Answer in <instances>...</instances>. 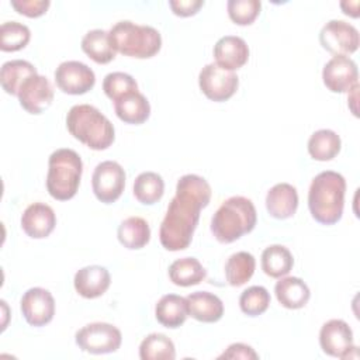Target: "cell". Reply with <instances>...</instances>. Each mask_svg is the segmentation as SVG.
<instances>
[{
    "label": "cell",
    "mask_w": 360,
    "mask_h": 360,
    "mask_svg": "<svg viewBox=\"0 0 360 360\" xmlns=\"http://www.w3.org/2000/svg\"><path fill=\"white\" fill-rule=\"evenodd\" d=\"M211 186L197 174H184L176 186L166 215L160 224L159 240L166 250L177 252L188 248L198 225L200 212L211 200Z\"/></svg>",
    "instance_id": "6da1fadb"
},
{
    "label": "cell",
    "mask_w": 360,
    "mask_h": 360,
    "mask_svg": "<svg viewBox=\"0 0 360 360\" xmlns=\"http://www.w3.org/2000/svg\"><path fill=\"white\" fill-rule=\"evenodd\" d=\"M346 180L333 170L316 174L308 190V208L315 221L323 225L336 224L343 214Z\"/></svg>",
    "instance_id": "7a4b0ae2"
},
{
    "label": "cell",
    "mask_w": 360,
    "mask_h": 360,
    "mask_svg": "<svg viewBox=\"0 0 360 360\" xmlns=\"http://www.w3.org/2000/svg\"><path fill=\"white\" fill-rule=\"evenodd\" d=\"M66 127L73 138L93 150H104L115 138L114 125L90 104L73 105L66 115Z\"/></svg>",
    "instance_id": "3957f363"
},
{
    "label": "cell",
    "mask_w": 360,
    "mask_h": 360,
    "mask_svg": "<svg viewBox=\"0 0 360 360\" xmlns=\"http://www.w3.org/2000/svg\"><path fill=\"white\" fill-rule=\"evenodd\" d=\"M257 214L253 202L242 195L225 200L211 218V232L221 243H232L253 231Z\"/></svg>",
    "instance_id": "277c9868"
},
{
    "label": "cell",
    "mask_w": 360,
    "mask_h": 360,
    "mask_svg": "<svg viewBox=\"0 0 360 360\" xmlns=\"http://www.w3.org/2000/svg\"><path fill=\"white\" fill-rule=\"evenodd\" d=\"M108 38L115 52L138 59L155 56L162 46V37L156 28L128 20L114 24L108 31Z\"/></svg>",
    "instance_id": "5b68a950"
},
{
    "label": "cell",
    "mask_w": 360,
    "mask_h": 360,
    "mask_svg": "<svg viewBox=\"0 0 360 360\" xmlns=\"http://www.w3.org/2000/svg\"><path fill=\"white\" fill-rule=\"evenodd\" d=\"M83 163L80 156L68 148L56 149L48 160L46 188L52 198L66 201L77 193Z\"/></svg>",
    "instance_id": "8992f818"
},
{
    "label": "cell",
    "mask_w": 360,
    "mask_h": 360,
    "mask_svg": "<svg viewBox=\"0 0 360 360\" xmlns=\"http://www.w3.org/2000/svg\"><path fill=\"white\" fill-rule=\"evenodd\" d=\"M76 345L91 354L114 353L120 349L122 335L120 329L107 322H93L76 332Z\"/></svg>",
    "instance_id": "52a82bcc"
},
{
    "label": "cell",
    "mask_w": 360,
    "mask_h": 360,
    "mask_svg": "<svg viewBox=\"0 0 360 360\" xmlns=\"http://www.w3.org/2000/svg\"><path fill=\"white\" fill-rule=\"evenodd\" d=\"M91 187L96 198L104 204L117 201L125 187V172L114 160L98 163L91 176Z\"/></svg>",
    "instance_id": "ba28073f"
},
{
    "label": "cell",
    "mask_w": 360,
    "mask_h": 360,
    "mask_svg": "<svg viewBox=\"0 0 360 360\" xmlns=\"http://www.w3.org/2000/svg\"><path fill=\"white\" fill-rule=\"evenodd\" d=\"M239 84L238 76L217 63L205 65L198 75V86L207 98L221 103L229 100Z\"/></svg>",
    "instance_id": "9c48e42d"
},
{
    "label": "cell",
    "mask_w": 360,
    "mask_h": 360,
    "mask_svg": "<svg viewBox=\"0 0 360 360\" xmlns=\"http://www.w3.org/2000/svg\"><path fill=\"white\" fill-rule=\"evenodd\" d=\"M319 42L323 49L335 56H347L357 51L360 38L357 28L352 24L343 20H330L322 27L319 32Z\"/></svg>",
    "instance_id": "30bf717a"
},
{
    "label": "cell",
    "mask_w": 360,
    "mask_h": 360,
    "mask_svg": "<svg viewBox=\"0 0 360 360\" xmlns=\"http://www.w3.org/2000/svg\"><path fill=\"white\" fill-rule=\"evenodd\" d=\"M56 86L66 94H84L94 87V72L83 62L66 60L55 70Z\"/></svg>",
    "instance_id": "8fae6325"
},
{
    "label": "cell",
    "mask_w": 360,
    "mask_h": 360,
    "mask_svg": "<svg viewBox=\"0 0 360 360\" xmlns=\"http://www.w3.org/2000/svg\"><path fill=\"white\" fill-rule=\"evenodd\" d=\"M319 345L323 353L339 359H349L350 352L357 349L353 345V332L350 326L342 319H330L322 325Z\"/></svg>",
    "instance_id": "7c38bea8"
},
{
    "label": "cell",
    "mask_w": 360,
    "mask_h": 360,
    "mask_svg": "<svg viewBox=\"0 0 360 360\" xmlns=\"http://www.w3.org/2000/svg\"><path fill=\"white\" fill-rule=\"evenodd\" d=\"M25 321L35 328L49 323L55 315V300L52 294L41 287L27 290L20 301Z\"/></svg>",
    "instance_id": "4fadbf2b"
},
{
    "label": "cell",
    "mask_w": 360,
    "mask_h": 360,
    "mask_svg": "<svg viewBox=\"0 0 360 360\" xmlns=\"http://www.w3.org/2000/svg\"><path fill=\"white\" fill-rule=\"evenodd\" d=\"M322 80L332 93L350 91L353 86L359 84L357 65L349 56H333L323 66Z\"/></svg>",
    "instance_id": "5bb4252c"
},
{
    "label": "cell",
    "mask_w": 360,
    "mask_h": 360,
    "mask_svg": "<svg viewBox=\"0 0 360 360\" xmlns=\"http://www.w3.org/2000/svg\"><path fill=\"white\" fill-rule=\"evenodd\" d=\"M20 105L30 114L44 112L53 101V87L51 82L41 75L30 76L18 90Z\"/></svg>",
    "instance_id": "9a60e30c"
},
{
    "label": "cell",
    "mask_w": 360,
    "mask_h": 360,
    "mask_svg": "<svg viewBox=\"0 0 360 360\" xmlns=\"http://www.w3.org/2000/svg\"><path fill=\"white\" fill-rule=\"evenodd\" d=\"M56 225V215L53 210L45 202L30 204L21 215L22 231L34 239L49 236Z\"/></svg>",
    "instance_id": "2e32d148"
},
{
    "label": "cell",
    "mask_w": 360,
    "mask_h": 360,
    "mask_svg": "<svg viewBox=\"0 0 360 360\" xmlns=\"http://www.w3.org/2000/svg\"><path fill=\"white\" fill-rule=\"evenodd\" d=\"M215 63L226 70L233 72L242 68L249 59V48L243 38L225 35L214 45Z\"/></svg>",
    "instance_id": "e0dca14e"
},
{
    "label": "cell",
    "mask_w": 360,
    "mask_h": 360,
    "mask_svg": "<svg viewBox=\"0 0 360 360\" xmlns=\"http://www.w3.org/2000/svg\"><path fill=\"white\" fill-rule=\"evenodd\" d=\"M111 283L110 273L103 266H86L75 274V290L84 298H97L103 295Z\"/></svg>",
    "instance_id": "ac0fdd59"
},
{
    "label": "cell",
    "mask_w": 360,
    "mask_h": 360,
    "mask_svg": "<svg viewBox=\"0 0 360 360\" xmlns=\"http://www.w3.org/2000/svg\"><path fill=\"white\" fill-rule=\"evenodd\" d=\"M298 207L297 188L288 183L273 186L266 195V210L276 219L291 218Z\"/></svg>",
    "instance_id": "d6986e66"
},
{
    "label": "cell",
    "mask_w": 360,
    "mask_h": 360,
    "mask_svg": "<svg viewBox=\"0 0 360 360\" xmlns=\"http://www.w3.org/2000/svg\"><path fill=\"white\" fill-rule=\"evenodd\" d=\"M187 302V312L191 318L205 322V323H212L217 322L222 318L224 315V304L212 292L208 291H195L191 292L186 297Z\"/></svg>",
    "instance_id": "ffe728a7"
},
{
    "label": "cell",
    "mask_w": 360,
    "mask_h": 360,
    "mask_svg": "<svg viewBox=\"0 0 360 360\" xmlns=\"http://www.w3.org/2000/svg\"><path fill=\"white\" fill-rule=\"evenodd\" d=\"M114 111L121 121L138 125L149 118L150 105L142 93L134 90L114 101Z\"/></svg>",
    "instance_id": "44dd1931"
},
{
    "label": "cell",
    "mask_w": 360,
    "mask_h": 360,
    "mask_svg": "<svg viewBox=\"0 0 360 360\" xmlns=\"http://www.w3.org/2000/svg\"><path fill=\"white\" fill-rule=\"evenodd\" d=\"M155 316L166 328L174 329L181 326L188 316L186 298L177 294L163 295L155 305Z\"/></svg>",
    "instance_id": "7402d4cb"
},
{
    "label": "cell",
    "mask_w": 360,
    "mask_h": 360,
    "mask_svg": "<svg viewBox=\"0 0 360 360\" xmlns=\"http://www.w3.org/2000/svg\"><path fill=\"white\" fill-rule=\"evenodd\" d=\"M277 301L288 309H300L307 305L311 297L308 285L298 277H284L274 287Z\"/></svg>",
    "instance_id": "603a6c76"
},
{
    "label": "cell",
    "mask_w": 360,
    "mask_h": 360,
    "mask_svg": "<svg viewBox=\"0 0 360 360\" xmlns=\"http://www.w3.org/2000/svg\"><path fill=\"white\" fill-rule=\"evenodd\" d=\"M117 236L124 248L136 250L148 245L150 239V228L143 218L128 217L120 224Z\"/></svg>",
    "instance_id": "cb8c5ba5"
},
{
    "label": "cell",
    "mask_w": 360,
    "mask_h": 360,
    "mask_svg": "<svg viewBox=\"0 0 360 360\" xmlns=\"http://www.w3.org/2000/svg\"><path fill=\"white\" fill-rule=\"evenodd\" d=\"M37 68L28 60L14 59L4 62L0 69V83L7 94L17 96L21 84L32 75H37Z\"/></svg>",
    "instance_id": "d4e9b609"
},
{
    "label": "cell",
    "mask_w": 360,
    "mask_h": 360,
    "mask_svg": "<svg viewBox=\"0 0 360 360\" xmlns=\"http://www.w3.org/2000/svg\"><path fill=\"white\" fill-rule=\"evenodd\" d=\"M205 269L195 257H181L169 266V278L180 287H190L205 278Z\"/></svg>",
    "instance_id": "484cf974"
},
{
    "label": "cell",
    "mask_w": 360,
    "mask_h": 360,
    "mask_svg": "<svg viewBox=\"0 0 360 360\" xmlns=\"http://www.w3.org/2000/svg\"><path fill=\"white\" fill-rule=\"evenodd\" d=\"M83 52L96 63L105 65L115 58V49L112 48L108 32L104 30H91L82 38Z\"/></svg>",
    "instance_id": "4316f807"
},
{
    "label": "cell",
    "mask_w": 360,
    "mask_h": 360,
    "mask_svg": "<svg viewBox=\"0 0 360 360\" xmlns=\"http://www.w3.org/2000/svg\"><path fill=\"white\" fill-rule=\"evenodd\" d=\"M294 266V259L291 252L283 245L267 246L262 253V269L273 278H280L287 276Z\"/></svg>",
    "instance_id": "83f0119b"
},
{
    "label": "cell",
    "mask_w": 360,
    "mask_h": 360,
    "mask_svg": "<svg viewBox=\"0 0 360 360\" xmlns=\"http://www.w3.org/2000/svg\"><path fill=\"white\" fill-rule=\"evenodd\" d=\"M340 136L332 129H318L308 139V153L312 159L326 162L340 152Z\"/></svg>",
    "instance_id": "f1b7e54d"
},
{
    "label": "cell",
    "mask_w": 360,
    "mask_h": 360,
    "mask_svg": "<svg viewBox=\"0 0 360 360\" xmlns=\"http://www.w3.org/2000/svg\"><path fill=\"white\" fill-rule=\"evenodd\" d=\"M256 262L248 252H236L225 263V277L229 285L240 287L248 283L255 273Z\"/></svg>",
    "instance_id": "f546056e"
},
{
    "label": "cell",
    "mask_w": 360,
    "mask_h": 360,
    "mask_svg": "<svg viewBox=\"0 0 360 360\" xmlns=\"http://www.w3.org/2000/svg\"><path fill=\"white\" fill-rule=\"evenodd\" d=\"M163 193L165 181L155 172H143L134 181V195L141 204L152 205L162 198Z\"/></svg>",
    "instance_id": "4dcf8cb0"
},
{
    "label": "cell",
    "mask_w": 360,
    "mask_h": 360,
    "mask_svg": "<svg viewBox=\"0 0 360 360\" xmlns=\"http://www.w3.org/2000/svg\"><path fill=\"white\" fill-rule=\"evenodd\" d=\"M142 360H173L176 349L173 342L163 333H150L139 345Z\"/></svg>",
    "instance_id": "1f68e13d"
},
{
    "label": "cell",
    "mask_w": 360,
    "mask_h": 360,
    "mask_svg": "<svg viewBox=\"0 0 360 360\" xmlns=\"http://www.w3.org/2000/svg\"><path fill=\"white\" fill-rule=\"evenodd\" d=\"M30 28L18 21H6L0 27V49L3 52H15L30 42Z\"/></svg>",
    "instance_id": "d6a6232c"
},
{
    "label": "cell",
    "mask_w": 360,
    "mask_h": 360,
    "mask_svg": "<svg viewBox=\"0 0 360 360\" xmlns=\"http://www.w3.org/2000/svg\"><path fill=\"white\" fill-rule=\"evenodd\" d=\"M270 305V294L262 285H252L246 288L239 297V307L243 314L257 316L266 312Z\"/></svg>",
    "instance_id": "836d02e7"
},
{
    "label": "cell",
    "mask_w": 360,
    "mask_h": 360,
    "mask_svg": "<svg viewBox=\"0 0 360 360\" xmlns=\"http://www.w3.org/2000/svg\"><path fill=\"white\" fill-rule=\"evenodd\" d=\"M259 0H229L226 10L229 18L238 25H250L260 13Z\"/></svg>",
    "instance_id": "e575fe53"
},
{
    "label": "cell",
    "mask_w": 360,
    "mask_h": 360,
    "mask_svg": "<svg viewBox=\"0 0 360 360\" xmlns=\"http://www.w3.org/2000/svg\"><path fill=\"white\" fill-rule=\"evenodd\" d=\"M103 90L108 98L115 101L121 96L138 90V83L135 79L124 72L108 73L103 80Z\"/></svg>",
    "instance_id": "d590c367"
},
{
    "label": "cell",
    "mask_w": 360,
    "mask_h": 360,
    "mask_svg": "<svg viewBox=\"0 0 360 360\" xmlns=\"http://www.w3.org/2000/svg\"><path fill=\"white\" fill-rule=\"evenodd\" d=\"M49 4V0H11V6L18 14L30 18L45 14Z\"/></svg>",
    "instance_id": "8d00e7d4"
},
{
    "label": "cell",
    "mask_w": 360,
    "mask_h": 360,
    "mask_svg": "<svg viewBox=\"0 0 360 360\" xmlns=\"http://www.w3.org/2000/svg\"><path fill=\"white\" fill-rule=\"evenodd\" d=\"M169 6L172 11L179 17L194 15L202 6V0H170Z\"/></svg>",
    "instance_id": "74e56055"
},
{
    "label": "cell",
    "mask_w": 360,
    "mask_h": 360,
    "mask_svg": "<svg viewBox=\"0 0 360 360\" xmlns=\"http://www.w3.org/2000/svg\"><path fill=\"white\" fill-rule=\"evenodd\" d=\"M257 357H259L257 353L250 346H248L245 343H232L218 359H243V360L253 359V360H256Z\"/></svg>",
    "instance_id": "f35d334b"
},
{
    "label": "cell",
    "mask_w": 360,
    "mask_h": 360,
    "mask_svg": "<svg viewBox=\"0 0 360 360\" xmlns=\"http://www.w3.org/2000/svg\"><path fill=\"white\" fill-rule=\"evenodd\" d=\"M340 8L343 10V13L346 15H350V17H359V1L354 0V1H342L340 3Z\"/></svg>",
    "instance_id": "ab89813d"
}]
</instances>
